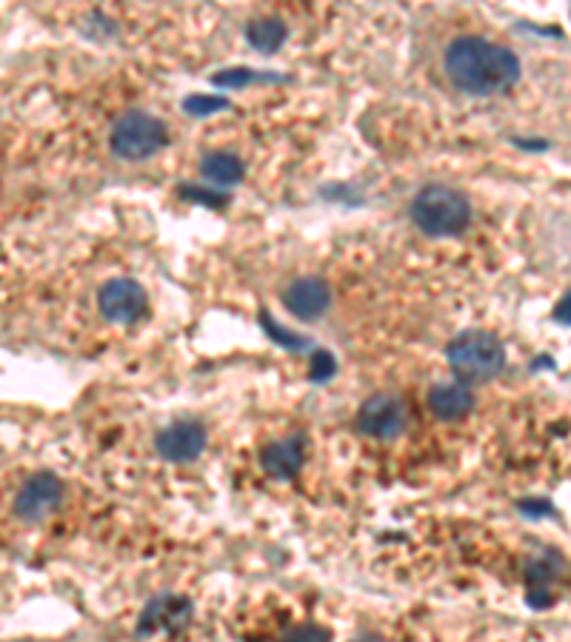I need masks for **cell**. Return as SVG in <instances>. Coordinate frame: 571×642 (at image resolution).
Returning a JSON list of instances; mask_svg holds the SVG:
<instances>
[{
	"instance_id": "cell-2",
	"label": "cell",
	"mask_w": 571,
	"mask_h": 642,
	"mask_svg": "<svg viewBox=\"0 0 571 642\" xmlns=\"http://www.w3.org/2000/svg\"><path fill=\"white\" fill-rule=\"evenodd\" d=\"M412 221L428 237L460 235L471 221L469 198L451 185H426L412 200Z\"/></svg>"
},
{
	"instance_id": "cell-17",
	"label": "cell",
	"mask_w": 571,
	"mask_h": 642,
	"mask_svg": "<svg viewBox=\"0 0 571 642\" xmlns=\"http://www.w3.org/2000/svg\"><path fill=\"white\" fill-rule=\"evenodd\" d=\"M335 371V360L328 354H317L314 357V371H312V378L314 380H323L326 374H332Z\"/></svg>"
},
{
	"instance_id": "cell-12",
	"label": "cell",
	"mask_w": 571,
	"mask_h": 642,
	"mask_svg": "<svg viewBox=\"0 0 571 642\" xmlns=\"http://www.w3.org/2000/svg\"><path fill=\"white\" fill-rule=\"evenodd\" d=\"M200 171H203V178H206L209 183L226 189V185H235L237 180L243 178V164L240 157L228 155V151H214V155L203 157Z\"/></svg>"
},
{
	"instance_id": "cell-1",
	"label": "cell",
	"mask_w": 571,
	"mask_h": 642,
	"mask_svg": "<svg viewBox=\"0 0 571 642\" xmlns=\"http://www.w3.org/2000/svg\"><path fill=\"white\" fill-rule=\"evenodd\" d=\"M446 75L460 92L497 94L506 92L520 78V60L512 49L478 35L455 37L446 49Z\"/></svg>"
},
{
	"instance_id": "cell-14",
	"label": "cell",
	"mask_w": 571,
	"mask_h": 642,
	"mask_svg": "<svg viewBox=\"0 0 571 642\" xmlns=\"http://www.w3.org/2000/svg\"><path fill=\"white\" fill-rule=\"evenodd\" d=\"M246 41L260 52H278L280 43L286 41V26L278 18H260V21H251L246 29Z\"/></svg>"
},
{
	"instance_id": "cell-9",
	"label": "cell",
	"mask_w": 571,
	"mask_h": 642,
	"mask_svg": "<svg viewBox=\"0 0 571 642\" xmlns=\"http://www.w3.org/2000/svg\"><path fill=\"white\" fill-rule=\"evenodd\" d=\"M283 300L286 308L294 317H300V320H317L321 314H326L328 303H332V292H328L326 280L300 278L286 289Z\"/></svg>"
},
{
	"instance_id": "cell-4",
	"label": "cell",
	"mask_w": 571,
	"mask_h": 642,
	"mask_svg": "<svg viewBox=\"0 0 571 642\" xmlns=\"http://www.w3.org/2000/svg\"><path fill=\"white\" fill-rule=\"evenodd\" d=\"M109 143L123 160H146L166 146V126L146 112H128L114 123Z\"/></svg>"
},
{
	"instance_id": "cell-16",
	"label": "cell",
	"mask_w": 571,
	"mask_h": 642,
	"mask_svg": "<svg viewBox=\"0 0 571 642\" xmlns=\"http://www.w3.org/2000/svg\"><path fill=\"white\" fill-rule=\"evenodd\" d=\"M255 78L249 69H232L226 71V75H217L214 78V83H221V86H243V83H249V80Z\"/></svg>"
},
{
	"instance_id": "cell-18",
	"label": "cell",
	"mask_w": 571,
	"mask_h": 642,
	"mask_svg": "<svg viewBox=\"0 0 571 642\" xmlns=\"http://www.w3.org/2000/svg\"><path fill=\"white\" fill-rule=\"evenodd\" d=\"M555 317H557V323H563V326H571V292H566L563 300L557 303Z\"/></svg>"
},
{
	"instance_id": "cell-6",
	"label": "cell",
	"mask_w": 571,
	"mask_h": 642,
	"mask_svg": "<svg viewBox=\"0 0 571 642\" xmlns=\"http://www.w3.org/2000/svg\"><path fill=\"white\" fill-rule=\"evenodd\" d=\"M100 314L112 323H135L146 314V292L128 278L109 280L98 292Z\"/></svg>"
},
{
	"instance_id": "cell-5",
	"label": "cell",
	"mask_w": 571,
	"mask_h": 642,
	"mask_svg": "<svg viewBox=\"0 0 571 642\" xmlns=\"http://www.w3.org/2000/svg\"><path fill=\"white\" fill-rule=\"evenodd\" d=\"M357 428L374 440H394L406 428V406L394 394H374L357 412Z\"/></svg>"
},
{
	"instance_id": "cell-3",
	"label": "cell",
	"mask_w": 571,
	"mask_h": 642,
	"mask_svg": "<svg viewBox=\"0 0 571 642\" xmlns=\"http://www.w3.org/2000/svg\"><path fill=\"white\" fill-rule=\"evenodd\" d=\"M449 365L463 383H485L506 365V349L489 331H463L449 346Z\"/></svg>"
},
{
	"instance_id": "cell-15",
	"label": "cell",
	"mask_w": 571,
	"mask_h": 642,
	"mask_svg": "<svg viewBox=\"0 0 571 642\" xmlns=\"http://www.w3.org/2000/svg\"><path fill=\"white\" fill-rule=\"evenodd\" d=\"M228 103L223 98H203V94H194V98H189L183 103V109L189 114H194V117H206L209 112H217V109H226Z\"/></svg>"
},
{
	"instance_id": "cell-10",
	"label": "cell",
	"mask_w": 571,
	"mask_h": 642,
	"mask_svg": "<svg viewBox=\"0 0 571 642\" xmlns=\"http://www.w3.org/2000/svg\"><path fill=\"white\" fill-rule=\"evenodd\" d=\"M428 406L440 420H460L474 406L469 385L466 383H440L428 394Z\"/></svg>"
},
{
	"instance_id": "cell-8",
	"label": "cell",
	"mask_w": 571,
	"mask_h": 642,
	"mask_svg": "<svg viewBox=\"0 0 571 642\" xmlns=\"http://www.w3.org/2000/svg\"><path fill=\"white\" fill-rule=\"evenodd\" d=\"M206 449V428L194 420H178L157 437V454L169 463H192Z\"/></svg>"
},
{
	"instance_id": "cell-13",
	"label": "cell",
	"mask_w": 571,
	"mask_h": 642,
	"mask_svg": "<svg viewBox=\"0 0 571 642\" xmlns=\"http://www.w3.org/2000/svg\"><path fill=\"white\" fill-rule=\"evenodd\" d=\"M186 617H189V602L175 599V597H160L146 608V613H143L141 631H155V628H160V626L186 622Z\"/></svg>"
},
{
	"instance_id": "cell-11",
	"label": "cell",
	"mask_w": 571,
	"mask_h": 642,
	"mask_svg": "<svg viewBox=\"0 0 571 642\" xmlns=\"http://www.w3.org/2000/svg\"><path fill=\"white\" fill-rule=\"evenodd\" d=\"M303 440L300 437H289V440L271 442L269 449L264 451V469L275 477H294L300 469H303Z\"/></svg>"
},
{
	"instance_id": "cell-7",
	"label": "cell",
	"mask_w": 571,
	"mask_h": 642,
	"mask_svg": "<svg viewBox=\"0 0 571 642\" xmlns=\"http://www.w3.org/2000/svg\"><path fill=\"white\" fill-rule=\"evenodd\" d=\"M60 499H64V483L49 471H43L23 483V488L14 497V514L26 522H37L49 517L60 506Z\"/></svg>"
}]
</instances>
